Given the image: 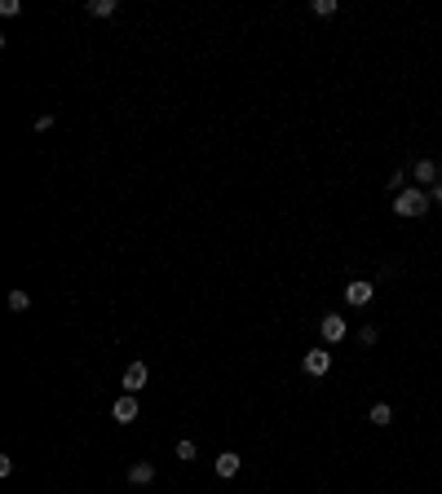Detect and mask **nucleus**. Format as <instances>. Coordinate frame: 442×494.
I'll list each match as a JSON object with an SVG mask.
<instances>
[{"mask_svg":"<svg viewBox=\"0 0 442 494\" xmlns=\"http://www.w3.org/2000/svg\"><path fill=\"white\" fill-rule=\"evenodd\" d=\"M146 380H151V367H146V362H128V367H124V380H119V384H124V393L137 397V389H146Z\"/></svg>","mask_w":442,"mask_h":494,"instance_id":"nucleus-2","label":"nucleus"},{"mask_svg":"<svg viewBox=\"0 0 442 494\" xmlns=\"http://www.w3.org/2000/svg\"><path fill=\"white\" fill-rule=\"evenodd\" d=\"M367 419H372L376 428H385V424H393V406H389V402H376L372 411H367Z\"/></svg>","mask_w":442,"mask_h":494,"instance_id":"nucleus-10","label":"nucleus"},{"mask_svg":"<svg viewBox=\"0 0 442 494\" xmlns=\"http://www.w3.org/2000/svg\"><path fill=\"white\" fill-rule=\"evenodd\" d=\"M173 455H177V459H182V464H190V459H195L199 450H195V441H177V450H173Z\"/></svg>","mask_w":442,"mask_h":494,"instance_id":"nucleus-13","label":"nucleus"},{"mask_svg":"<svg viewBox=\"0 0 442 494\" xmlns=\"http://www.w3.org/2000/svg\"><path fill=\"white\" fill-rule=\"evenodd\" d=\"M429 190H420V186H407L402 195H393V216H425L429 212Z\"/></svg>","mask_w":442,"mask_h":494,"instance_id":"nucleus-1","label":"nucleus"},{"mask_svg":"<svg viewBox=\"0 0 442 494\" xmlns=\"http://www.w3.org/2000/svg\"><path fill=\"white\" fill-rule=\"evenodd\" d=\"M301 367H305V376H328V371H332V353H328V349H309V353L301 358Z\"/></svg>","mask_w":442,"mask_h":494,"instance_id":"nucleus-4","label":"nucleus"},{"mask_svg":"<svg viewBox=\"0 0 442 494\" xmlns=\"http://www.w3.org/2000/svg\"><path fill=\"white\" fill-rule=\"evenodd\" d=\"M151 481H155V468L146 459H137L133 468H128V486H151Z\"/></svg>","mask_w":442,"mask_h":494,"instance_id":"nucleus-8","label":"nucleus"},{"mask_svg":"<svg viewBox=\"0 0 442 494\" xmlns=\"http://www.w3.org/2000/svg\"><path fill=\"white\" fill-rule=\"evenodd\" d=\"M309 9H314L318 18H332V14H337V0H314V5H309Z\"/></svg>","mask_w":442,"mask_h":494,"instance_id":"nucleus-14","label":"nucleus"},{"mask_svg":"<svg viewBox=\"0 0 442 494\" xmlns=\"http://www.w3.org/2000/svg\"><path fill=\"white\" fill-rule=\"evenodd\" d=\"M429 199H434V203H442V177H438V186L429 190Z\"/></svg>","mask_w":442,"mask_h":494,"instance_id":"nucleus-17","label":"nucleus"},{"mask_svg":"<svg viewBox=\"0 0 442 494\" xmlns=\"http://www.w3.org/2000/svg\"><path fill=\"white\" fill-rule=\"evenodd\" d=\"M416 186H420V190L438 186V159H416Z\"/></svg>","mask_w":442,"mask_h":494,"instance_id":"nucleus-7","label":"nucleus"},{"mask_svg":"<svg viewBox=\"0 0 442 494\" xmlns=\"http://www.w3.org/2000/svg\"><path fill=\"white\" fill-rule=\"evenodd\" d=\"M0 14L14 18V14H22V5H18V0H0Z\"/></svg>","mask_w":442,"mask_h":494,"instance_id":"nucleus-16","label":"nucleus"},{"mask_svg":"<svg viewBox=\"0 0 442 494\" xmlns=\"http://www.w3.org/2000/svg\"><path fill=\"white\" fill-rule=\"evenodd\" d=\"M376 335H380V331L372 327V322H367V327H363V331H358V344H367V349H372V344H376Z\"/></svg>","mask_w":442,"mask_h":494,"instance_id":"nucleus-15","label":"nucleus"},{"mask_svg":"<svg viewBox=\"0 0 442 494\" xmlns=\"http://www.w3.org/2000/svg\"><path fill=\"white\" fill-rule=\"evenodd\" d=\"M318 335H323L328 344H341V340H345V318H341V313H323V322H318Z\"/></svg>","mask_w":442,"mask_h":494,"instance_id":"nucleus-6","label":"nucleus"},{"mask_svg":"<svg viewBox=\"0 0 442 494\" xmlns=\"http://www.w3.org/2000/svg\"><path fill=\"white\" fill-rule=\"evenodd\" d=\"M212 468H217V477H239V455L235 450H221Z\"/></svg>","mask_w":442,"mask_h":494,"instance_id":"nucleus-9","label":"nucleus"},{"mask_svg":"<svg viewBox=\"0 0 442 494\" xmlns=\"http://www.w3.org/2000/svg\"><path fill=\"white\" fill-rule=\"evenodd\" d=\"M9 309H14V313L31 309V296H27V292H9Z\"/></svg>","mask_w":442,"mask_h":494,"instance_id":"nucleus-12","label":"nucleus"},{"mask_svg":"<svg viewBox=\"0 0 442 494\" xmlns=\"http://www.w3.org/2000/svg\"><path fill=\"white\" fill-rule=\"evenodd\" d=\"M137 415H142V406H137V397H133V393H124V397H119V402L111 406V419H115V424H133Z\"/></svg>","mask_w":442,"mask_h":494,"instance_id":"nucleus-5","label":"nucleus"},{"mask_svg":"<svg viewBox=\"0 0 442 494\" xmlns=\"http://www.w3.org/2000/svg\"><path fill=\"white\" fill-rule=\"evenodd\" d=\"M85 14H89V18H111V14H115V0H89Z\"/></svg>","mask_w":442,"mask_h":494,"instance_id":"nucleus-11","label":"nucleus"},{"mask_svg":"<svg viewBox=\"0 0 442 494\" xmlns=\"http://www.w3.org/2000/svg\"><path fill=\"white\" fill-rule=\"evenodd\" d=\"M372 296H376V287H372V283H363V279H354V283H345V305H354V309H363V305H372Z\"/></svg>","mask_w":442,"mask_h":494,"instance_id":"nucleus-3","label":"nucleus"}]
</instances>
